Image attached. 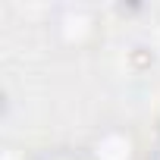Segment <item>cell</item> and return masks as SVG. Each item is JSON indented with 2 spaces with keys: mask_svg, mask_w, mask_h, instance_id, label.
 I'll return each mask as SVG.
<instances>
[{
  "mask_svg": "<svg viewBox=\"0 0 160 160\" xmlns=\"http://www.w3.org/2000/svg\"><path fill=\"white\" fill-rule=\"evenodd\" d=\"M47 160H75V157H66V154H57V157H47Z\"/></svg>",
  "mask_w": 160,
  "mask_h": 160,
  "instance_id": "6da1fadb",
  "label": "cell"
}]
</instances>
